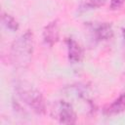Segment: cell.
I'll use <instances>...</instances> for the list:
<instances>
[{
	"label": "cell",
	"mask_w": 125,
	"mask_h": 125,
	"mask_svg": "<svg viewBox=\"0 0 125 125\" xmlns=\"http://www.w3.org/2000/svg\"><path fill=\"white\" fill-rule=\"evenodd\" d=\"M125 110V93L121 94L117 99H115L105 109L106 114H118Z\"/></svg>",
	"instance_id": "7"
},
{
	"label": "cell",
	"mask_w": 125,
	"mask_h": 125,
	"mask_svg": "<svg viewBox=\"0 0 125 125\" xmlns=\"http://www.w3.org/2000/svg\"><path fill=\"white\" fill-rule=\"evenodd\" d=\"M104 3L105 0H81L80 7L84 10H92L104 6Z\"/></svg>",
	"instance_id": "9"
},
{
	"label": "cell",
	"mask_w": 125,
	"mask_h": 125,
	"mask_svg": "<svg viewBox=\"0 0 125 125\" xmlns=\"http://www.w3.org/2000/svg\"><path fill=\"white\" fill-rule=\"evenodd\" d=\"M2 22H3L4 26L12 32H15L19 29V23H18L17 20L9 14L2 15Z\"/></svg>",
	"instance_id": "8"
},
{
	"label": "cell",
	"mask_w": 125,
	"mask_h": 125,
	"mask_svg": "<svg viewBox=\"0 0 125 125\" xmlns=\"http://www.w3.org/2000/svg\"><path fill=\"white\" fill-rule=\"evenodd\" d=\"M57 118L59 119L60 123L62 124H74L77 120V116L73 106L65 102H60L57 106Z\"/></svg>",
	"instance_id": "3"
},
{
	"label": "cell",
	"mask_w": 125,
	"mask_h": 125,
	"mask_svg": "<svg viewBox=\"0 0 125 125\" xmlns=\"http://www.w3.org/2000/svg\"><path fill=\"white\" fill-rule=\"evenodd\" d=\"M59 24L57 21H53L51 22H49L44 30H43V40L44 43L49 46L52 47L55 43H57V41L59 40Z\"/></svg>",
	"instance_id": "4"
},
{
	"label": "cell",
	"mask_w": 125,
	"mask_h": 125,
	"mask_svg": "<svg viewBox=\"0 0 125 125\" xmlns=\"http://www.w3.org/2000/svg\"><path fill=\"white\" fill-rule=\"evenodd\" d=\"M16 92L19 98L28 105L35 113L44 114L46 111V104L41 92L33 85L21 81L16 85Z\"/></svg>",
	"instance_id": "2"
},
{
	"label": "cell",
	"mask_w": 125,
	"mask_h": 125,
	"mask_svg": "<svg viewBox=\"0 0 125 125\" xmlns=\"http://www.w3.org/2000/svg\"><path fill=\"white\" fill-rule=\"evenodd\" d=\"M33 49V35L30 30H27L12 43L10 50L12 63L18 68L27 67L31 62Z\"/></svg>",
	"instance_id": "1"
},
{
	"label": "cell",
	"mask_w": 125,
	"mask_h": 125,
	"mask_svg": "<svg viewBox=\"0 0 125 125\" xmlns=\"http://www.w3.org/2000/svg\"><path fill=\"white\" fill-rule=\"evenodd\" d=\"M66 46H67V56L69 62L73 63L79 62L83 57V52L80 45L74 39L69 38L66 40Z\"/></svg>",
	"instance_id": "5"
},
{
	"label": "cell",
	"mask_w": 125,
	"mask_h": 125,
	"mask_svg": "<svg viewBox=\"0 0 125 125\" xmlns=\"http://www.w3.org/2000/svg\"><path fill=\"white\" fill-rule=\"evenodd\" d=\"M125 0H110V9L111 10H117L122 7Z\"/></svg>",
	"instance_id": "10"
},
{
	"label": "cell",
	"mask_w": 125,
	"mask_h": 125,
	"mask_svg": "<svg viewBox=\"0 0 125 125\" xmlns=\"http://www.w3.org/2000/svg\"><path fill=\"white\" fill-rule=\"evenodd\" d=\"M112 35H113L112 26L108 22H103L95 28V37L99 41L108 40L112 37Z\"/></svg>",
	"instance_id": "6"
}]
</instances>
